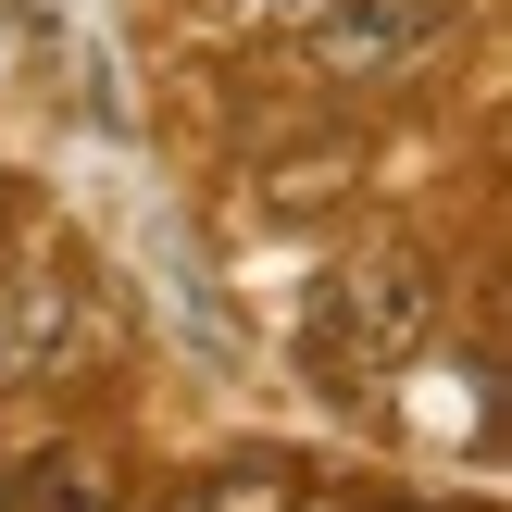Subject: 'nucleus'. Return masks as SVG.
I'll list each match as a JSON object with an SVG mask.
<instances>
[{"instance_id": "2", "label": "nucleus", "mask_w": 512, "mask_h": 512, "mask_svg": "<svg viewBox=\"0 0 512 512\" xmlns=\"http://www.w3.org/2000/svg\"><path fill=\"white\" fill-rule=\"evenodd\" d=\"M450 38H463V0H313L300 13V63L325 88H413Z\"/></svg>"}, {"instance_id": "6", "label": "nucleus", "mask_w": 512, "mask_h": 512, "mask_svg": "<svg viewBox=\"0 0 512 512\" xmlns=\"http://www.w3.org/2000/svg\"><path fill=\"white\" fill-rule=\"evenodd\" d=\"M0 238H13V200H0Z\"/></svg>"}, {"instance_id": "1", "label": "nucleus", "mask_w": 512, "mask_h": 512, "mask_svg": "<svg viewBox=\"0 0 512 512\" xmlns=\"http://www.w3.org/2000/svg\"><path fill=\"white\" fill-rule=\"evenodd\" d=\"M425 338H438V263H425V250H363V263H338L313 288V313H300V363L338 400H375L388 375H413Z\"/></svg>"}, {"instance_id": "5", "label": "nucleus", "mask_w": 512, "mask_h": 512, "mask_svg": "<svg viewBox=\"0 0 512 512\" xmlns=\"http://www.w3.org/2000/svg\"><path fill=\"white\" fill-rule=\"evenodd\" d=\"M163 512H300V475L288 463H213V475H188Z\"/></svg>"}, {"instance_id": "4", "label": "nucleus", "mask_w": 512, "mask_h": 512, "mask_svg": "<svg viewBox=\"0 0 512 512\" xmlns=\"http://www.w3.org/2000/svg\"><path fill=\"white\" fill-rule=\"evenodd\" d=\"M0 512H125V500H113V463H88V450L50 463V450H38V463L0 475Z\"/></svg>"}, {"instance_id": "3", "label": "nucleus", "mask_w": 512, "mask_h": 512, "mask_svg": "<svg viewBox=\"0 0 512 512\" xmlns=\"http://www.w3.org/2000/svg\"><path fill=\"white\" fill-rule=\"evenodd\" d=\"M350 188H363V138H313V150H288V163H275V175H263L250 200L300 225V213H338Z\"/></svg>"}]
</instances>
